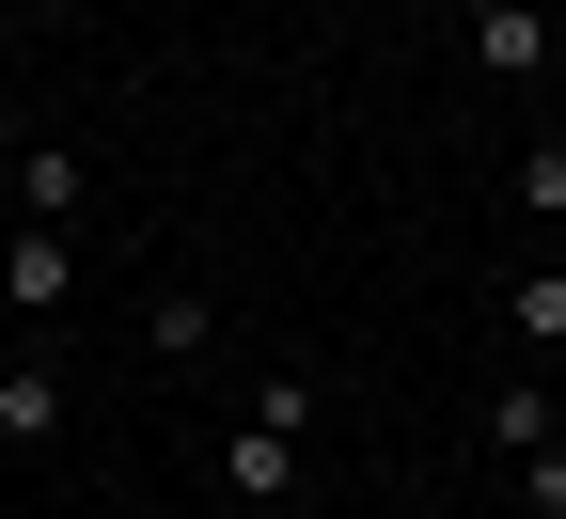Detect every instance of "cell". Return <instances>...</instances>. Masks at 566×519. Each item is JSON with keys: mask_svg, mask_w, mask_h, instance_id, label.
Instances as JSON below:
<instances>
[{"mask_svg": "<svg viewBox=\"0 0 566 519\" xmlns=\"http://www.w3.org/2000/svg\"><path fill=\"white\" fill-rule=\"evenodd\" d=\"M63 300H80V237H63V220H0V315L48 331Z\"/></svg>", "mask_w": 566, "mask_h": 519, "instance_id": "6da1fadb", "label": "cell"}, {"mask_svg": "<svg viewBox=\"0 0 566 519\" xmlns=\"http://www.w3.org/2000/svg\"><path fill=\"white\" fill-rule=\"evenodd\" d=\"M472 80H504V95L551 80V0H472Z\"/></svg>", "mask_w": 566, "mask_h": 519, "instance_id": "7a4b0ae2", "label": "cell"}, {"mask_svg": "<svg viewBox=\"0 0 566 519\" xmlns=\"http://www.w3.org/2000/svg\"><path fill=\"white\" fill-rule=\"evenodd\" d=\"M0 440H17V457H48V440H63V362H48V346L0 362Z\"/></svg>", "mask_w": 566, "mask_h": 519, "instance_id": "3957f363", "label": "cell"}, {"mask_svg": "<svg viewBox=\"0 0 566 519\" xmlns=\"http://www.w3.org/2000/svg\"><path fill=\"white\" fill-rule=\"evenodd\" d=\"M221 488L237 504H300V425H237L221 440Z\"/></svg>", "mask_w": 566, "mask_h": 519, "instance_id": "277c9868", "label": "cell"}, {"mask_svg": "<svg viewBox=\"0 0 566 519\" xmlns=\"http://www.w3.org/2000/svg\"><path fill=\"white\" fill-rule=\"evenodd\" d=\"M80 205H95L80 142H32V158H17V220H63V237H80Z\"/></svg>", "mask_w": 566, "mask_h": 519, "instance_id": "5b68a950", "label": "cell"}, {"mask_svg": "<svg viewBox=\"0 0 566 519\" xmlns=\"http://www.w3.org/2000/svg\"><path fill=\"white\" fill-rule=\"evenodd\" d=\"M142 346H158V362H205V346H221V300H205V283H158V300H142Z\"/></svg>", "mask_w": 566, "mask_h": 519, "instance_id": "8992f818", "label": "cell"}, {"mask_svg": "<svg viewBox=\"0 0 566 519\" xmlns=\"http://www.w3.org/2000/svg\"><path fill=\"white\" fill-rule=\"evenodd\" d=\"M535 440H566V409H551V362L488 394V457H535Z\"/></svg>", "mask_w": 566, "mask_h": 519, "instance_id": "52a82bcc", "label": "cell"}, {"mask_svg": "<svg viewBox=\"0 0 566 519\" xmlns=\"http://www.w3.org/2000/svg\"><path fill=\"white\" fill-rule=\"evenodd\" d=\"M504 331H520L535 362H566V268H551V252H535V268L504 283Z\"/></svg>", "mask_w": 566, "mask_h": 519, "instance_id": "ba28073f", "label": "cell"}, {"mask_svg": "<svg viewBox=\"0 0 566 519\" xmlns=\"http://www.w3.org/2000/svg\"><path fill=\"white\" fill-rule=\"evenodd\" d=\"M520 220H535V237L566 220V95H551V126H535V158H520Z\"/></svg>", "mask_w": 566, "mask_h": 519, "instance_id": "9c48e42d", "label": "cell"}, {"mask_svg": "<svg viewBox=\"0 0 566 519\" xmlns=\"http://www.w3.org/2000/svg\"><path fill=\"white\" fill-rule=\"evenodd\" d=\"M520 504H535V519H566V440H535V457H520Z\"/></svg>", "mask_w": 566, "mask_h": 519, "instance_id": "30bf717a", "label": "cell"}, {"mask_svg": "<svg viewBox=\"0 0 566 519\" xmlns=\"http://www.w3.org/2000/svg\"><path fill=\"white\" fill-rule=\"evenodd\" d=\"M17 158H32V126H17V111H0V220H17Z\"/></svg>", "mask_w": 566, "mask_h": 519, "instance_id": "8fae6325", "label": "cell"}, {"mask_svg": "<svg viewBox=\"0 0 566 519\" xmlns=\"http://www.w3.org/2000/svg\"><path fill=\"white\" fill-rule=\"evenodd\" d=\"M535 252H551V268H566V220H551V237H535Z\"/></svg>", "mask_w": 566, "mask_h": 519, "instance_id": "7c38bea8", "label": "cell"}, {"mask_svg": "<svg viewBox=\"0 0 566 519\" xmlns=\"http://www.w3.org/2000/svg\"><path fill=\"white\" fill-rule=\"evenodd\" d=\"M237 519H300V504H237Z\"/></svg>", "mask_w": 566, "mask_h": 519, "instance_id": "4fadbf2b", "label": "cell"}, {"mask_svg": "<svg viewBox=\"0 0 566 519\" xmlns=\"http://www.w3.org/2000/svg\"><path fill=\"white\" fill-rule=\"evenodd\" d=\"M32 17H80V0H32Z\"/></svg>", "mask_w": 566, "mask_h": 519, "instance_id": "5bb4252c", "label": "cell"}, {"mask_svg": "<svg viewBox=\"0 0 566 519\" xmlns=\"http://www.w3.org/2000/svg\"><path fill=\"white\" fill-rule=\"evenodd\" d=\"M551 32H566V0H551Z\"/></svg>", "mask_w": 566, "mask_h": 519, "instance_id": "9a60e30c", "label": "cell"}]
</instances>
